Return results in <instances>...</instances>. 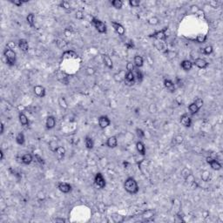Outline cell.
Segmentation results:
<instances>
[{"label": "cell", "mask_w": 223, "mask_h": 223, "mask_svg": "<svg viewBox=\"0 0 223 223\" xmlns=\"http://www.w3.org/2000/svg\"><path fill=\"white\" fill-rule=\"evenodd\" d=\"M124 83L126 86H129V87L135 85L136 79H135V76L134 74V72H128V71L125 72V77H124Z\"/></svg>", "instance_id": "7"}, {"label": "cell", "mask_w": 223, "mask_h": 223, "mask_svg": "<svg viewBox=\"0 0 223 223\" xmlns=\"http://www.w3.org/2000/svg\"><path fill=\"white\" fill-rule=\"evenodd\" d=\"M207 40V37L205 35H199L196 39V41L198 43H205Z\"/></svg>", "instance_id": "52"}, {"label": "cell", "mask_w": 223, "mask_h": 223, "mask_svg": "<svg viewBox=\"0 0 223 223\" xmlns=\"http://www.w3.org/2000/svg\"><path fill=\"white\" fill-rule=\"evenodd\" d=\"M66 148H65V147L59 146L57 148L55 153H57L59 158H63L64 156H65V154H66Z\"/></svg>", "instance_id": "37"}, {"label": "cell", "mask_w": 223, "mask_h": 223, "mask_svg": "<svg viewBox=\"0 0 223 223\" xmlns=\"http://www.w3.org/2000/svg\"><path fill=\"white\" fill-rule=\"evenodd\" d=\"M111 25L113 28L114 31L119 36L123 37L125 34V28L124 27V25L122 24H120L119 22L117 21H112L111 22Z\"/></svg>", "instance_id": "8"}, {"label": "cell", "mask_w": 223, "mask_h": 223, "mask_svg": "<svg viewBox=\"0 0 223 223\" xmlns=\"http://www.w3.org/2000/svg\"><path fill=\"white\" fill-rule=\"evenodd\" d=\"M211 179V173L207 170H204L201 173V180L204 182H208Z\"/></svg>", "instance_id": "35"}, {"label": "cell", "mask_w": 223, "mask_h": 223, "mask_svg": "<svg viewBox=\"0 0 223 223\" xmlns=\"http://www.w3.org/2000/svg\"><path fill=\"white\" fill-rule=\"evenodd\" d=\"M56 124H57V121H56V119H55L54 116H52V115L47 116L46 120H45V127H46V129H48V130L53 129L54 127L56 126Z\"/></svg>", "instance_id": "15"}, {"label": "cell", "mask_w": 223, "mask_h": 223, "mask_svg": "<svg viewBox=\"0 0 223 223\" xmlns=\"http://www.w3.org/2000/svg\"><path fill=\"white\" fill-rule=\"evenodd\" d=\"M193 64L199 69H207L209 66V63L202 58H196L195 59H194Z\"/></svg>", "instance_id": "11"}, {"label": "cell", "mask_w": 223, "mask_h": 223, "mask_svg": "<svg viewBox=\"0 0 223 223\" xmlns=\"http://www.w3.org/2000/svg\"><path fill=\"white\" fill-rule=\"evenodd\" d=\"M58 146H58V141H57V140H51V141L49 142V144H48V147H49L50 151H52V153H55L56 150H57V148H58Z\"/></svg>", "instance_id": "34"}, {"label": "cell", "mask_w": 223, "mask_h": 223, "mask_svg": "<svg viewBox=\"0 0 223 223\" xmlns=\"http://www.w3.org/2000/svg\"><path fill=\"white\" fill-rule=\"evenodd\" d=\"M130 165V163L129 162H127V161H124L123 162V166H124V168H128V166Z\"/></svg>", "instance_id": "58"}, {"label": "cell", "mask_w": 223, "mask_h": 223, "mask_svg": "<svg viewBox=\"0 0 223 223\" xmlns=\"http://www.w3.org/2000/svg\"><path fill=\"white\" fill-rule=\"evenodd\" d=\"M188 111L190 113L191 115H195L196 113H198V112L200 111L199 107L196 106V104L195 102L191 103L189 106H188Z\"/></svg>", "instance_id": "30"}, {"label": "cell", "mask_w": 223, "mask_h": 223, "mask_svg": "<svg viewBox=\"0 0 223 223\" xmlns=\"http://www.w3.org/2000/svg\"><path fill=\"white\" fill-rule=\"evenodd\" d=\"M33 92L38 98H45L46 95V90L41 85H36L33 87Z\"/></svg>", "instance_id": "13"}, {"label": "cell", "mask_w": 223, "mask_h": 223, "mask_svg": "<svg viewBox=\"0 0 223 223\" xmlns=\"http://www.w3.org/2000/svg\"><path fill=\"white\" fill-rule=\"evenodd\" d=\"M174 141H175L176 143L180 144V143H181V142L183 141V137H181V136H177V137L174 139Z\"/></svg>", "instance_id": "55"}, {"label": "cell", "mask_w": 223, "mask_h": 223, "mask_svg": "<svg viewBox=\"0 0 223 223\" xmlns=\"http://www.w3.org/2000/svg\"><path fill=\"white\" fill-rule=\"evenodd\" d=\"M0 127H1V129H0V134L3 135L4 133H5V124L1 123V125H0Z\"/></svg>", "instance_id": "56"}, {"label": "cell", "mask_w": 223, "mask_h": 223, "mask_svg": "<svg viewBox=\"0 0 223 223\" xmlns=\"http://www.w3.org/2000/svg\"><path fill=\"white\" fill-rule=\"evenodd\" d=\"M146 22H147L148 24L155 26V25H158L159 24H160V18H159L158 17H156V16H153V17L149 18L146 20Z\"/></svg>", "instance_id": "32"}, {"label": "cell", "mask_w": 223, "mask_h": 223, "mask_svg": "<svg viewBox=\"0 0 223 223\" xmlns=\"http://www.w3.org/2000/svg\"><path fill=\"white\" fill-rule=\"evenodd\" d=\"M18 119H19L20 124H21L23 126H28L29 124H30V121H29L28 117H27L24 113H18Z\"/></svg>", "instance_id": "24"}, {"label": "cell", "mask_w": 223, "mask_h": 223, "mask_svg": "<svg viewBox=\"0 0 223 223\" xmlns=\"http://www.w3.org/2000/svg\"><path fill=\"white\" fill-rule=\"evenodd\" d=\"M4 158H5V153H4V151L1 149V150H0V160L3 161Z\"/></svg>", "instance_id": "57"}, {"label": "cell", "mask_w": 223, "mask_h": 223, "mask_svg": "<svg viewBox=\"0 0 223 223\" xmlns=\"http://www.w3.org/2000/svg\"><path fill=\"white\" fill-rule=\"evenodd\" d=\"M134 64L137 68H141L144 66V58L140 55H135L134 58Z\"/></svg>", "instance_id": "23"}, {"label": "cell", "mask_w": 223, "mask_h": 223, "mask_svg": "<svg viewBox=\"0 0 223 223\" xmlns=\"http://www.w3.org/2000/svg\"><path fill=\"white\" fill-rule=\"evenodd\" d=\"M11 2H12V4H13L17 7H21L24 4L28 3L29 0H12Z\"/></svg>", "instance_id": "39"}, {"label": "cell", "mask_w": 223, "mask_h": 223, "mask_svg": "<svg viewBox=\"0 0 223 223\" xmlns=\"http://www.w3.org/2000/svg\"><path fill=\"white\" fill-rule=\"evenodd\" d=\"M121 73L122 72H120V73H114L113 74V79H114V81L116 82V83H122V82H124V77H125V75L124 76H122L121 75Z\"/></svg>", "instance_id": "36"}, {"label": "cell", "mask_w": 223, "mask_h": 223, "mask_svg": "<svg viewBox=\"0 0 223 223\" xmlns=\"http://www.w3.org/2000/svg\"><path fill=\"white\" fill-rule=\"evenodd\" d=\"M91 24L93 25V27L97 30V31L100 34H106L107 33V26L105 22H103L102 20H100L98 18L93 17L92 18Z\"/></svg>", "instance_id": "3"}, {"label": "cell", "mask_w": 223, "mask_h": 223, "mask_svg": "<svg viewBox=\"0 0 223 223\" xmlns=\"http://www.w3.org/2000/svg\"><path fill=\"white\" fill-rule=\"evenodd\" d=\"M128 4L131 7H139L140 5V1H139V0H129L128 1Z\"/></svg>", "instance_id": "46"}, {"label": "cell", "mask_w": 223, "mask_h": 223, "mask_svg": "<svg viewBox=\"0 0 223 223\" xmlns=\"http://www.w3.org/2000/svg\"><path fill=\"white\" fill-rule=\"evenodd\" d=\"M58 105H59V106H60L61 108L65 109V110L68 109V103H67V101H66V100L65 97H63V96L58 97Z\"/></svg>", "instance_id": "28"}, {"label": "cell", "mask_w": 223, "mask_h": 223, "mask_svg": "<svg viewBox=\"0 0 223 223\" xmlns=\"http://www.w3.org/2000/svg\"><path fill=\"white\" fill-rule=\"evenodd\" d=\"M66 55H68L66 58H78V54L75 52H73V51H66V52H65L62 54L63 57L66 56Z\"/></svg>", "instance_id": "40"}, {"label": "cell", "mask_w": 223, "mask_h": 223, "mask_svg": "<svg viewBox=\"0 0 223 223\" xmlns=\"http://www.w3.org/2000/svg\"><path fill=\"white\" fill-rule=\"evenodd\" d=\"M110 3L112 6L116 10H121L123 7V1H121V0H113Z\"/></svg>", "instance_id": "33"}, {"label": "cell", "mask_w": 223, "mask_h": 223, "mask_svg": "<svg viewBox=\"0 0 223 223\" xmlns=\"http://www.w3.org/2000/svg\"><path fill=\"white\" fill-rule=\"evenodd\" d=\"M134 74L135 76V79L138 83H141L143 81V79H144V74L143 73L141 72V70L140 68H137L135 67L134 71Z\"/></svg>", "instance_id": "25"}, {"label": "cell", "mask_w": 223, "mask_h": 223, "mask_svg": "<svg viewBox=\"0 0 223 223\" xmlns=\"http://www.w3.org/2000/svg\"><path fill=\"white\" fill-rule=\"evenodd\" d=\"M141 217H142L144 221H150L154 217V212L152 209H147V210L144 211V213L142 214Z\"/></svg>", "instance_id": "22"}, {"label": "cell", "mask_w": 223, "mask_h": 223, "mask_svg": "<svg viewBox=\"0 0 223 223\" xmlns=\"http://www.w3.org/2000/svg\"><path fill=\"white\" fill-rule=\"evenodd\" d=\"M45 194L43 192V191H39V192L37 194V199L39 201H43L45 200Z\"/></svg>", "instance_id": "49"}, {"label": "cell", "mask_w": 223, "mask_h": 223, "mask_svg": "<svg viewBox=\"0 0 223 223\" xmlns=\"http://www.w3.org/2000/svg\"><path fill=\"white\" fill-rule=\"evenodd\" d=\"M136 150L137 152L139 153V154L142 155V156H145L146 154V145L144 144L143 141L141 140H139L136 142Z\"/></svg>", "instance_id": "20"}, {"label": "cell", "mask_w": 223, "mask_h": 223, "mask_svg": "<svg viewBox=\"0 0 223 223\" xmlns=\"http://www.w3.org/2000/svg\"><path fill=\"white\" fill-rule=\"evenodd\" d=\"M167 31H168V27H164L163 29L160 30V31H156L153 33H152L151 35H149V38H153L158 41H162V42H166L167 39Z\"/></svg>", "instance_id": "4"}, {"label": "cell", "mask_w": 223, "mask_h": 223, "mask_svg": "<svg viewBox=\"0 0 223 223\" xmlns=\"http://www.w3.org/2000/svg\"><path fill=\"white\" fill-rule=\"evenodd\" d=\"M16 143L19 146H23L24 145L25 143V136L24 134L21 132V133H18L16 136Z\"/></svg>", "instance_id": "29"}, {"label": "cell", "mask_w": 223, "mask_h": 223, "mask_svg": "<svg viewBox=\"0 0 223 223\" xmlns=\"http://www.w3.org/2000/svg\"><path fill=\"white\" fill-rule=\"evenodd\" d=\"M54 222H59V223H66V220L64 218H56L54 219Z\"/></svg>", "instance_id": "54"}, {"label": "cell", "mask_w": 223, "mask_h": 223, "mask_svg": "<svg viewBox=\"0 0 223 223\" xmlns=\"http://www.w3.org/2000/svg\"><path fill=\"white\" fill-rule=\"evenodd\" d=\"M194 102L196 104V106L199 107V109H200V110H201V107L203 106V105H204V101H203V100H202V99H201V98L196 99Z\"/></svg>", "instance_id": "50"}, {"label": "cell", "mask_w": 223, "mask_h": 223, "mask_svg": "<svg viewBox=\"0 0 223 223\" xmlns=\"http://www.w3.org/2000/svg\"><path fill=\"white\" fill-rule=\"evenodd\" d=\"M26 22L30 27L33 28L35 26V15L33 12H30L26 17Z\"/></svg>", "instance_id": "26"}, {"label": "cell", "mask_w": 223, "mask_h": 223, "mask_svg": "<svg viewBox=\"0 0 223 223\" xmlns=\"http://www.w3.org/2000/svg\"><path fill=\"white\" fill-rule=\"evenodd\" d=\"M85 146L88 150H92L94 147V140L91 136H85Z\"/></svg>", "instance_id": "27"}, {"label": "cell", "mask_w": 223, "mask_h": 223, "mask_svg": "<svg viewBox=\"0 0 223 223\" xmlns=\"http://www.w3.org/2000/svg\"><path fill=\"white\" fill-rule=\"evenodd\" d=\"M101 57H102V60H103L104 65H105L108 69L112 70V69L113 68V60H112L111 57H110L108 54H106V53L102 54Z\"/></svg>", "instance_id": "19"}, {"label": "cell", "mask_w": 223, "mask_h": 223, "mask_svg": "<svg viewBox=\"0 0 223 223\" xmlns=\"http://www.w3.org/2000/svg\"><path fill=\"white\" fill-rule=\"evenodd\" d=\"M98 123H99V126L101 129H106L111 125L112 121L107 115H101L98 119Z\"/></svg>", "instance_id": "9"}, {"label": "cell", "mask_w": 223, "mask_h": 223, "mask_svg": "<svg viewBox=\"0 0 223 223\" xmlns=\"http://www.w3.org/2000/svg\"><path fill=\"white\" fill-rule=\"evenodd\" d=\"M34 160V156L31 153H24L22 157H21V162L24 165H30L31 162Z\"/></svg>", "instance_id": "21"}, {"label": "cell", "mask_w": 223, "mask_h": 223, "mask_svg": "<svg viewBox=\"0 0 223 223\" xmlns=\"http://www.w3.org/2000/svg\"><path fill=\"white\" fill-rule=\"evenodd\" d=\"M58 189L63 194H70L73 191V186L68 182H58Z\"/></svg>", "instance_id": "10"}, {"label": "cell", "mask_w": 223, "mask_h": 223, "mask_svg": "<svg viewBox=\"0 0 223 223\" xmlns=\"http://www.w3.org/2000/svg\"><path fill=\"white\" fill-rule=\"evenodd\" d=\"M106 146L108 148H115L118 146V138L115 135L110 136L107 138L106 141Z\"/></svg>", "instance_id": "17"}, {"label": "cell", "mask_w": 223, "mask_h": 223, "mask_svg": "<svg viewBox=\"0 0 223 223\" xmlns=\"http://www.w3.org/2000/svg\"><path fill=\"white\" fill-rule=\"evenodd\" d=\"M59 6L65 10H70L71 9V5L68 1H66V0H63L59 3Z\"/></svg>", "instance_id": "42"}, {"label": "cell", "mask_w": 223, "mask_h": 223, "mask_svg": "<svg viewBox=\"0 0 223 223\" xmlns=\"http://www.w3.org/2000/svg\"><path fill=\"white\" fill-rule=\"evenodd\" d=\"M125 46L127 47V49H134L135 46H134V41L133 40H128V42H126L125 43Z\"/></svg>", "instance_id": "53"}, {"label": "cell", "mask_w": 223, "mask_h": 223, "mask_svg": "<svg viewBox=\"0 0 223 223\" xmlns=\"http://www.w3.org/2000/svg\"><path fill=\"white\" fill-rule=\"evenodd\" d=\"M34 159H35V161L39 164V165H41V166H44L45 164V160L44 159L39 155V154H35L34 155Z\"/></svg>", "instance_id": "43"}, {"label": "cell", "mask_w": 223, "mask_h": 223, "mask_svg": "<svg viewBox=\"0 0 223 223\" xmlns=\"http://www.w3.org/2000/svg\"><path fill=\"white\" fill-rule=\"evenodd\" d=\"M75 17H76V18H77L78 20H82V19H84V18H85L84 12H83V11H81V10L77 11V12H76V15H75Z\"/></svg>", "instance_id": "48"}, {"label": "cell", "mask_w": 223, "mask_h": 223, "mask_svg": "<svg viewBox=\"0 0 223 223\" xmlns=\"http://www.w3.org/2000/svg\"><path fill=\"white\" fill-rule=\"evenodd\" d=\"M193 173H192V171H191V169H189V168H187V167H184L182 170H181V172H180V174H181V176L183 177V179L185 180L186 177H188L190 174H192Z\"/></svg>", "instance_id": "38"}, {"label": "cell", "mask_w": 223, "mask_h": 223, "mask_svg": "<svg viewBox=\"0 0 223 223\" xmlns=\"http://www.w3.org/2000/svg\"><path fill=\"white\" fill-rule=\"evenodd\" d=\"M18 46L23 52H27L30 49L29 42L25 39H20L18 42Z\"/></svg>", "instance_id": "18"}, {"label": "cell", "mask_w": 223, "mask_h": 223, "mask_svg": "<svg viewBox=\"0 0 223 223\" xmlns=\"http://www.w3.org/2000/svg\"><path fill=\"white\" fill-rule=\"evenodd\" d=\"M180 67L182 70H184L185 72H189L193 69L194 67V64L193 62L189 60V59H184L181 61L180 63Z\"/></svg>", "instance_id": "16"}, {"label": "cell", "mask_w": 223, "mask_h": 223, "mask_svg": "<svg viewBox=\"0 0 223 223\" xmlns=\"http://www.w3.org/2000/svg\"><path fill=\"white\" fill-rule=\"evenodd\" d=\"M124 189L126 193L130 195H137L140 191L138 181L134 177L126 178L124 182Z\"/></svg>", "instance_id": "1"}, {"label": "cell", "mask_w": 223, "mask_h": 223, "mask_svg": "<svg viewBox=\"0 0 223 223\" xmlns=\"http://www.w3.org/2000/svg\"><path fill=\"white\" fill-rule=\"evenodd\" d=\"M163 85H164V87L169 92H171V93L175 92V91H176V85H175V83L172 79H164Z\"/></svg>", "instance_id": "12"}, {"label": "cell", "mask_w": 223, "mask_h": 223, "mask_svg": "<svg viewBox=\"0 0 223 223\" xmlns=\"http://www.w3.org/2000/svg\"><path fill=\"white\" fill-rule=\"evenodd\" d=\"M6 64L9 66H13L17 62V53L13 49L6 47L3 52Z\"/></svg>", "instance_id": "2"}, {"label": "cell", "mask_w": 223, "mask_h": 223, "mask_svg": "<svg viewBox=\"0 0 223 223\" xmlns=\"http://www.w3.org/2000/svg\"><path fill=\"white\" fill-rule=\"evenodd\" d=\"M206 161H207V163L211 167V168H212L213 170L220 171V170H221V168H222L221 163L217 160V159H215V158H214V157H212V156L207 157Z\"/></svg>", "instance_id": "6"}, {"label": "cell", "mask_w": 223, "mask_h": 223, "mask_svg": "<svg viewBox=\"0 0 223 223\" xmlns=\"http://www.w3.org/2000/svg\"><path fill=\"white\" fill-rule=\"evenodd\" d=\"M94 185L99 189H104L106 186V180L100 172H98L94 176Z\"/></svg>", "instance_id": "5"}, {"label": "cell", "mask_w": 223, "mask_h": 223, "mask_svg": "<svg viewBox=\"0 0 223 223\" xmlns=\"http://www.w3.org/2000/svg\"><path fill=\"white\" fill-rule=\"evenodd\" d=\"M135 66H134V64L133 63V62H130V61H128L126 63V65H125V68H126V71H128V72H134V69H135Z\"/></svg>", "instance_id": "44"}, {"label": "cell", "mask_w": 223, "mask_h": 223, "mask_svg": "<svg viewBox=\"0 0 223 223\" xmlns=\"http://www.w3.org/2000/svg\"><path fill=\"white\" fill-rule=\"evenodd\" d=\"M112 218H113V221H115V222H121V221H124V217L121 216V215H119V214H113Z\"/></svg>", "instance_id": "45"}, {"label": "cell", "mask_w": 223, "mask_h": 223, "mask_svg": "<svg viewBox=\"0 0 223 223\" xmlns=\"http://www.w3.org/2000/svg\"><path fill=\"white\" fill-rule=\"evenodd\" d=\"M180 122L184 127H191L192 125V118H191L187 113H183L180 118Z\"/></svg>", "instance_id": "14"}, {"label": "cell", "mask_w": 223, "mask_h": 223, "mask_svg": "<svg viewBox=\"0 0 223 223\" xmlns=\"http://www.w3.org/2000/svg\"><path fill=\"white\" fill-rule=\"evenodd\" d=\"M214 52V48L212 45H207L204 48H200V53L203 55H210Z\"/></svg>", "instance_id": "31"}, {"label": "cell", "mask_w": 223, "mask_h": 223, "mask_svg": "<svg viewBox=\"0 0 223 223\" xmlns=\"http://www.w3.org/2000/svg\"><path fill=\"white\" fill-rule=\"evenodd\" d=\"M208 5L212 7V8H214V9H217V8H219V3L217 2V1H214V0H211V1H209L208 2Z\"/></svg>", "instance_id": "51"}, {"label": "cell", "mask_w": 223, "mask_h": 223, "mask_svg": "<svg viewBox=\"0 0 223 223\" xmlns=\"http://www.w3.org/2000/svg\"><path fill=\"white\" fill-rule=\"evenodd\" d=\"M135 133H136V135L138 136L139 139H144L146 137V134H145L144 130L140 128V127H137V128L135 129Z\"/></svg>", "instance_id": "41"}, {"label": "cell", "mask_w": 223, "mask_h": 223, "mask_svg": "<svg viewBox=\"0 0 223 223\" xmlns=\"http://www.w3.org/2000/svg\"><path fill=\"white\" fill-rule=\"evenodd\" d=\"M95 73H96V70H95L93 67L88 66V67H86V69H85V73H86L88 76H92V75L95 74Z\"/></svg>", "instance_id": "47"}]
</instances>
